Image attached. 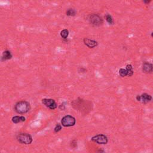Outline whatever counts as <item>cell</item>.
Instances as JSON below:
<instances>
[{
    "label": "cell",
    "mask_w": 153,
    "mask_h": 153,
    "mask_svg": "<svg viewBox=\"0 0 153 153\" xmlns=\"http://www.w3.org/2000/svg\"><path fill=\"white\" fill-rule=\"evenodd\" d=\"M14 110L17 114H23L31 110V105L27 101H19L15 104Z\"/></svg>",
    "instance_id": "6da1fadb"
},
{
    "label": "cell",
    "mask_w": 153,
    "mask_h": 153,
    "mask_svg": "<svg viewBox=\"0 0 153 153\" xmlns=\"http://www.w3.org/2000/svg\"><path fill=\"white\" fill-rule=\"evenodd\" d=\"M16 139L19 143L25 145H29L32 142L33 139L30 134L27 133H20L16 136Z\"/></svg>",
    "instance_id": "7a4b0ae2"
},
{
    "label": "cell",
    "mask_w": 153,
    "mask_h": 153,
    "mask_svg": "<svg viewBox=\"0 0 153 153\" xmlns=\"http://www.w3.org/2000/svg\"><path fill=\"white\" fill-rule=\"evenodd\" d=\"M75 123H76V120L73 116H70V115L64 116L61 120L62 126L65 128L74 126Z\"/></svg>",
    "instance_id": "3957f363"
},
{
    "label": "cell",
    "mask_w": 153,
    "mask_h": 153,
    "mask_svg": "<svg viewBox=\"0 0 153 153\" xmlns=\"http://www.w3.org/2000/svg\"><path fill=\"white\" fill-rule=\"evenodd\" d=\"M92 142H95L99 145H105L108 143V139L107 136L104 134H98L93 136L91 138Z\"/></svg>",
    "instance_id": "277c9868"
},
{
    "label": "cell",
    "mask_w": 153,
    "mask_h": 153,
    "mask_svg": "<svg viewBox=\"0 0 153 153\" xmlns=\"http://www.w3.org/2000/svg\"><path fill=\"white\" fill-rule=\"evenodd\" d=\"M90 23L95 26H99L103 24V19L101 16L98 14H92L89 17Z\"/></svg>",
    "instance_id": "5b68a950"
},
{
    "label": "cell",
    "mask_w": 153,
    "mask_h": 153,
    "mask_svg": "<svg viewBox=\"0 0 153 153\" xmlns=\"http://www.w3.org/2000/svg\"><path fill=\"white\" fill-rule=\"evenodd\" d=\"M136 99L138 102H141L143 104H147L153 100V97L149 94L144 93L141 95H137Z\"/></svg>",
    "instance_id": "8992f818"
},
{
    "label": "cell",
    "mask_w": 153,
    "mask_h": 153,
    "mask_svg": "<svg viewBox=\"0 0 153 153\" xmlns=\"http://www.w3.org/2000/svg\"><path fill=\"white\" fill-rule=\"evenodd\" d=\"M42 103L44 104L45 107H47L50 110H55L56 108H57V105L56 102H55L54 99H42Z\"/></svg>",
    "instance_id": "52a82bcc"
},
{
    "label": "cell",
    "mask_w": 153,
    "mask_h": 153,
    "mask_svg": "<svg viewBox=\"0 0 153 153\" xmlns=\"http://www.w3.org/2000/svg\"><path fill=\"white\" fill-rule=\"evenodd\" d=\"M142 71L147 74H151L153 72V65L152 63L145 62L142 65Z\"/></svg>",
    "instance_id": "ba28073f"
},
{
    "label": "cell",
    "mask_w": 153,
    "mask_h": 153,
    "mask_svg": "<svg viewBox=\"0 0 153 153\" xmlns=\"http://www.w3.org/2000/svg\"><path fill=\"white\" fill-rule=\"evenodd\" d=\"M83 42H84V44H85L86 46L90 48H95V47H96L98 44V42H97L96 40H92V39L87 38H85L84 39V40H83Z\"/></svg>",
    "instance_id": "9c48e42d"
},
{
    "label": "cell",
    "mask_w": 153,
    "mask_h": 153,
    "mask_svg": "<svg viewBox=\"0 0 153 153\" xmlns=\"http://www.w3.org/2000/svg\"><path fill=\"white\" fill-rule=\"evenodd\" d=\"M26 119L25 117L23 116H14L13 117V118L11 119V121L14 124H17L19 123H22L25 122Z\"/></svg>",
    "instance_id": "30bf717a"
},
{
    "label": "cell",
    "mask_w": 153,
    "mask_h": 153,
    "mask_svg": "<svg viewBox=\"0 0 153 153\" xmlns=\"http://www.w3.org/2000/svg\"><path fill=\"white\" fill-rule=\"evenodd\" d=\"M11 58H12V54L10 51L5 50L3 52L2 57H1V60H2V61L9 60Z\"/></svg>",
    "instance_id": "8fae6325"
},
{
    "label": "cell",
    "mask_w": 153,
    "mask_h": 153,
    "mask_svg": "<svg viewBox=\"0 0 153 153\" xmlns=\"http://www.w3.org/2000/svg\"><path fill=\"white\" fill-rule=\"evenodd\" d=\"M66 14L68 16H74L77 14V11L74 8H69L66 10Z\"/></svg>",
    "instance_id": "7c38bea8"
},
{
    "label": "cell",
    "mask_w": 153,
    "mask_h": 153,
    "mask_svg": "<svg viewBox=\"0 0 153 153\" xmlns=\"http://www.w3.org/2000/svg\"><path fill=\"white\" fill-rule=\"evenodd\" d=\"M126 69L127 71H128V76H129V77L132 76L133 74V70L132 65H128L126 66Z\"/></svg>",
    "instance_id": "4fadbf2b"
},
{
    "label": "cell",
    "mask_w": 153,
    "mask_h": 153,
    "mask_svg": "<svg viewBox=\"0 0 153 153\" xmlns=\"http://www.w3.org/2000/svg\"><path fill=\"white\" fill-rule=\"evenodd\" d=\"M68 35H69V31L66 29H65L60 32V36L64 39H66L68 37Z\"/></svg>",
    "instance_id": "5bb4252c"
},
{
    "label": "cell",
    "mask_w": 153,
    "mask_h": 153,
    "mask_svg": "<svg viewBox=\"0 0 153 153\" xmlns=\"http://www.w3.org/2000/svg\"><path fill=\"white\" fill-rule=\"evenodd\" d=\"M119 74L122 77H125L126 76H128V71L126 69H124V68H121L119 70Z\"/></svg>",
    "instance_id": "9a60e30c"
},
{
    "label": "cell",
    "mask_w": 153,
    "mask_h": 153,
    "mask_svg": "<svg viewBox=\"0 0 153 153\" xmlns=\"http://www.w3.org/2000/svg\"><path fill=\"white\" fill-rule=\"evenodd\" d=\"M106 20L107 22L110 25H112V24L114 23V20H113V18L112 17V16H111L110 14H107L106 15Z\"/></svg>",
    "instance_id": "2e32d148"
},
{
    "label": "cell",
    "mask_w": 153,
    "mask_h": 153,
    "mask_svg": "<svg viewBox=\"0 0 153 153\" xmlns=\"http://www.w3.org/2000/svg\"><path fill=\"white\" fill-rule=\"evenodd\" d=\"M62 130V126L59 125V124H57L56 125L55 128H54V133H58Z\"/></svg>",
    "instance_id": "e0dca14e"
},
{
    "label": "cell",
    "mask_w": 153,
    "mask_h": 153,
    "mask_svg": "<svg viewBox=\"0 0 153 153\" xmlns=\"http://www.w3.org/2000/svg\"><path fill=\"white\" fill-rule=\"evenodd\" d=\"M71 147L72 148H75L76 147H77V142L75 141V140L72 141L71 142Z\"/></svg>",
    "instance_id": "ac0fdd59"
},
{
    "label": "cell",
    "mask_w": 153,
    "mask_h": 153,
    "mask_svg": "<svg viewBox=\"0 0 153 153\" xmlns=\"http://www.w3.org/2000/svg\"><path fill=\"white\" fill-rule=\"evenodd\" d=\"M59 108L60 110H64L65 109V105L63 104H61V105H59Z\"/></svg>",
    "instance_id": "d6986e66"
},
{
    "label": "cell",
    "mask_w": 153,
    "mask_h": 153,
    "mask_svg": "<svg viewBox=\"0 0 153 153\" xmlns=\"http://www.w3.org/2000/svg\"><path fill=\"white\" fill-rule=\"evenodd\" d=\"M151 2V1H144V2L145 3V4H148Z\"/></svg>",
    "instance_id": "ffe728a7"
},
{
    "label": "cell",
    "mask_w": 153,
    "mask_h": 153,
    "mask_svg": "<svg viewBox=\"0 0 153 153\" xmlns=\"http://www.w3.org/2000/svg\"><path fill=\"white\" fill-rule=\"evenodd\" d=\"M151 37L153 38V32H152V34H151Z\"/></svg>",
    "instance_id": "44dd1931"
}]
</instances>
